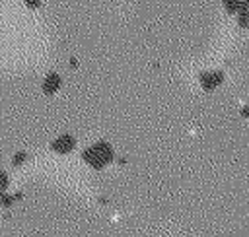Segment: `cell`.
<instances>
[{
    "instance_id": "cell-4",
    "label": "cell",
    "mask_w": 249,
    "mask_h": 237,
    "mask_svg": "<svg viewBox=\"0 0 249 237\" xmlns=\"http://www.w3.org/2000/svg\"><path fill=\"white\" fill-rule=\"evenodd\" d=\"M60 85H62V78H60L56 72H49V74L43 78V82H41V91H43L45 95H54V93L60 89Z\"/></svg>"
},
{
    "instance_id": "cell-9",
    "label": "cell",
    "mask_w": 249,
    "mask_h": 237,
    "mask_svg": "<svg viewBox=\"0 0 249 237\" xmlns=\"http://www.w3.org/2000/svg\"><path fill=\"white\" fill-rule=\"evenodd\" d=\"M8 185H10V179H8V173L0 169V198H2V194L6 192V188H8Z\"/></svg>"
},
{
    "instance_id": "cell-11",
    "label": "cell",
    "mask_w": 249,
    "mask_h": 237,
    "mask_svg": "<svg viewBox=\"0 0 249 237\" xmlns=\"http://www.w3.org/2000/svg\"><path fill=\"white\" fill-rule=\"evenodd\" d=\"M241 117H243V118H247V117H249V105H245V107L241 109Z\"/></svg>"
},
{
    "instance_id": "cell-1",
    "label": "cell",
    "mask_w": 249,
    "mask_h": 237,
    "mask_svg": "<svg viewBox=\"0 0 249 237\" xmlns=\"http://www.w3.org/2000/svg\"><path fill=\"white\" fill-rule=\"evenodd\" d=\"M82 159L91 167V169H105L113 159H115V152L107 142H95L91 146H88L82 152Z\"/></svg>"
},
{
    "instance_id": "cell-6",
    "label": "cell",
    "mask_w": 249,
    "mask_h": 237,
    "mask_svg": "<svg viewBox=\"0 0 249 237\" xmlns=\"http://www.w3.org/2000/svg\"><path fill=\"white\" fill-rule=\"evenodd\" d=\"M228 14H237L241 10V0H222Z\"/></svg>"
},
{
    "instance_id": "cell-7",
    "label": "cell",
    "mask_w": 249,
    "mask_h": 237,
    "mask_svg": "<svg viewBox=\"0 0 249 237\" xmlns=\"http://www.w3.org/2000/svg\"><path fill=\"white\" fill-rule=\"evenodd\" d=\"M27 157H29V155H27L25 152H18V153L12 157V165H14V167H19L21 163H25V161H27Z\"/></svg>"
},
{
    "instance_id": "cell-2",
    "label": "cell",
    "mask_w": 249,
    "mask_h": 237,
    "mask_svg": "<svg viewBox=\"0 0 249 237\" xmlns=\"http://www.w3.org/2000/svg\"><path fill=\"white\" fill-rule=\"evenodd\" d=\"M224 80H226V76L222 70H206V72H200V76H198V82L204 91H214L218 85H222Z\"/></svg>"
},
{
    "instance_id": "cell-5",
    "label": "cell",
    "mask_w": 249,
    "mask_h": 237,
    "mask_svg": "<svg viewBox=\"0 0 249 237\" xmlns=\"http://www.w3.org/2000/svg\"><path fill=\"white\" fill-rule=\"evenodd\" d=\"M19 198H21V192H14V194L4 192L2 198H0V206H2V208H10V206H14Z\"/></svg>"
},
{
    "instance_id": "cell-10",
    "label": "cell",
    "mask_w": 249,
    "mask_h": 237,
    "mask_svg": "<svg viewBox=\"0 0 249 237\" xmlns=\"http://www.w3.org/2000/svg\"><path fill=\"white\" fill-rule=\"evenodd\" d=\"M23 2H25V6H27L29 10H37V8L41 6L43 0H23Z\"/></svg>"
},
{
    "instance_id": "cell-8",
    "label": "cell",
    "mask_w": 249,
    "mask_h": 237,
    "mask_svg": "<svg viewBox=\"0 0 249 237\" xmlns=\"http://www.w3.org/2000/svg\"><path fill=\"white\" fill-rule=\"evenodd\" d=\"M237 25L241 29H247L249 27V12H239L237 14Z\"/></svg>"
},
{
    "instance_id": "cell-3",
    "label": "cell",
    "mask_w": 249,
    "mask_h": 237,
    "mask_svg": "<svg viewBox=\"0 0 249 237\" xmlns=\"http://www.w3.org/2000/svg\"><path fill=\"white\" fill-rule=\"evenodd\" d=\"M74 148H76V140H74V136H70V134H62V136H58V138H54V140L51 142V150H53L54 153H60V155L70 153Z\"/></svg>"
}]
</instances>
